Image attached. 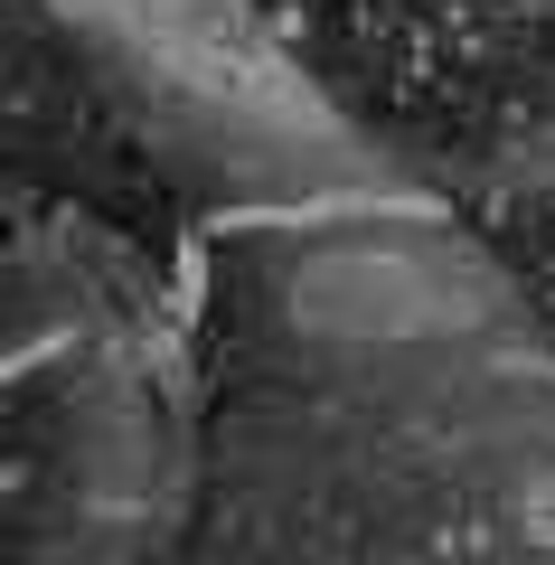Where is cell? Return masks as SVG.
I'll return each instance as SVG.
<instances>
[{"mask_svg": "<svg viewBox=\"0 0 555 565\" xmlns=\"http://www.w3.org/2000/svg\"><path fill=\"white\" fill-rule=\"evenodd\" d=\"M536 527H546V537H555V481L536 490Z\"/></svg>", "mask_w": 555, "mask_h": 565, "instance_id": "obj_1", "label": "cell"}]
</instances>
